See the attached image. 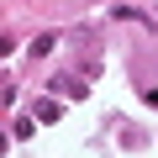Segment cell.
I'll return each mask as SVG.
<instances>
[{
    "label": "cell",
    "mask_w": 158,
    "mask_h": 158,
    "mask_svg": "<svg viewBox=\"0 0 158 158\" xmlns=\"http://www.w3.org/2000/svg\"><path fill=\"white\" fill-rule=\"evenodd\" d=\"M32 116H42V121H58V100H37V111Z\"/></svg>",
    "instance_id": "cell-1"
},
{
    "label": "cell",
    "mask_w": 158,
    "mask_h": 158,
    "mask_svg": "<svg viewBox=\"0 0 158 158\" xmlns=\"http://www.w3.org/2000/svg\"><path fill=\"white\" fill-rule=\"evenodd\" d=\"M0 153H6V132H0Z\"/></svg>",
    "instance_id": "cell-3"
},
{
    "label": "cell",
    "mask_w": 158,
    "mask_h": 158,
    "mask_svg": "<svg viewBox=\"0 0 158 158\" xmlns=\"http://www.w3.org/2000/svg\"><path fill=\"white\" fill-rule=\"evenodd\" d=\"M148 100H153V106H158V85H153V90H148Z\"/></svg>",
    "instance_id": "cell-2"
}]
</instances>
